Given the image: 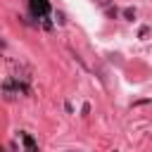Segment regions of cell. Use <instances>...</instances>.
Wrapping results in <instances>:
<instances>
[{
    "label": "cell",
    "instance_id": "cell-1",
    "mask_svg": "<svg viewBox=\"0 0 152 152\" xmlns=\"http://www.w3.org/2000/svg\"><path fill=\"white\" fill-rule=\"evenodd\" d=\"M31 10H33V14L43 17V14H48L50 5H48V0H31Z\"/></svg>",
    "mask_w": 152,
    "mask_h": 152
}]
</instances>
